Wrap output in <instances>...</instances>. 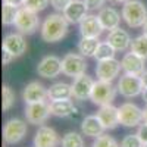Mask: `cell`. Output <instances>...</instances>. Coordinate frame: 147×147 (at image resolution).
<instances>
[{"mask_svg":"<svg viewBox=\"0 0 147 147\" xmlns=\"http://www.w3.org/2000/svg\"><path fill=\"white\" fill-rule=\"evenodd\" d=\"M69 22L63 13H50L41 24V38L46 43H57L68 34Z\"/></svg>","mask_w":147,"mask_h":147,"instance_id":"obj_1","label":"cell"},{"mask_svg":"<svg viewBox=\"0 0 147 147\" xmlns=\"http://www.w3.org/2000/svg\"><path fill=\"white\" fill-rule=\"evenodd\" d=\"M122 19L131 28H143L147 22V9L140 0H128L122 6Z\"/></svg>","mask_w":147,"mask_h":147,"instance_id":"obj_2","label":"cell"},{"mask_svg":"<svg viewBox=\"0 0 147 147\" xmlns=\"http://www.w3.org/2000/svg\"><path fill=\"white\" fill-rule=\"evenodd\" d=\"M118 93V87L110 82V81H96L94 82V87L91 91V102L94 105H99V106H105V105H112V102L115 100Z\"/></svg>","mask_w":147,"mask_h":147,"instance_id":"obj_3","label":"cell"},{"mask_svg":"<svg viewBox=\"0 0 147 147\" xmlns=\"http://www.w3.org/2000/svg\"><path fill=\"white\" fill-rule=\"evenodd\" d=\"M15 27L24 35L34 34L37 30H38V27H40V19H38L37 12H34V10L25 7V6L19 7L18 18L15 21Z\"/></svg>","mask_w":147,"mask_h":147,"instance_id":"obj_4","label":"cell"},{"mask_svg":"<svg viewBox=\"0 0 147 147\" xmlns=\"http://www.w3.org/2000/svg\"><path fill=\"white\" fill-rule=\"evenodd\" d=\"M27 131H28V128H27L25 121L12 118L3 127V140L6 144H18L27 136Z\"/></svg>","mask_w":147,"mask_h":147,"instance_id":"obj_5","label":"cell"},{"mask_svg":"<svg viewBox=\"0 0 147 147\" xmlns=\"http://www.w3.org/2000/svg\"><path fill=\"white\" fill-rule=\"evenodd\" d=\"M119 122L121 125H124L127 128H134L140 127L141 122L144 121L143 118V109H140L137 105L134 103H124L119 107Z\"/></svg>","mask_w":147,"mask_h":147,"instance_id":"obj_6","label":"cell"},{"mask_svg":"<svg viewBox=\"0 0 147 147\" xmlns=\"http://www.w3.org/2000/svg\"><path fill=\"white\" fill-rule=\"evenodd\" d=\"M87 71V62L82 55L77 53H68L62 59V74L66 77L77 78L80 75H84Z\"/></svg>","mask_w":147,"mask_h":147,"instance_id":"obj_7","label":"cell"},{"mask_svg":"<svg viewBox=\"0 0 147 147\" xmlns=\"http://www.w3.org/2000/svg\"><path fill=\"white\" fill-rule=\"evenodd\" d=\"M118 93L124 97H128V99H132V97H137L143 93L144 85L141 81V77L137 75H122L121 80L118 81Z\"/></svg>","mask_w":147,"mask_h":147,"instance_id":"obj_8","label":"cell"},{"mask_svg":"<svg viewBox=\"0 0 147 147\" xmlns=\"http://www.w3.org/2000/svg\"><path fill=\"white\" fill-rule=\"evenodd\" d=\"M24 113H25V118H27V121L30 122V124L41 125L49 119V116L52 115L50 103H47L46 100L35 102V103H28Z\"/></svg>","mask_w":147,"mask_h":147,"instance_id":"obj_9","label":"cell"},{"mask_svg":"<svg viewBox=\"0 0 147 147\" xmlns=\"http://www.w3.org/2000/svg\"><path fill=\"white\" fill-rule=\"evenodd\" d=\"M122 71V65L119 60L113 59H106V60H99L96 65V75L97 80L102 81H110L112 82Z\"/></svg>","mask_w":147,"mask_h":147,"instance_id":"obj_10","label":"cell"},{"mask_svg":"<svg viewBox=\"0 0 147 147\" xmlns=\"http://www.w3.org/2000/svg\"><path fill=\"white\" fill-rule=\"evenodd\" d=\"M60 72H62V60L55 55L44 56L37 65V74L47 80L56 78Z\"/></svg>","mask_w":147,"mask_h":147,"instance_id":"obj_11","label":"cell"},{"mask_svg":"<svg viewBox=\"0 0 147 147\" xmlns=\"http://www.w3.org/2000/svg\"><path fill=\"white\" fill-rule=\"evenodd\" d=\"M121 65H122V71L128 74V75L141 77L146 71V59L134 52H129L125 53L124 57L121 59Z\"/></svg>","mask_w":147,"mask_h":147,"instance_id":"obj_12","label":"cell"},{"mask_svg":"<svg viewBox=\"0 0 147 147\" xmlns=\"http://www.w3.org/2000/svg\"><path fill=\"white\" fill-rule=\"evenodd\" d=\"M94 82L96 81H93V78L88 77L87 74L74 78V82H72V97L75 100H80V102L90 99L93 87H94Z\"/></svg>","mask_w":147,"mask_h":147,"instance_id":"obj_13","label":"cell"},{"mask_svg":"<svg viewBox=\"0 0 147 147\" xmlns=\"http://www.w3.org/2000/svg\"><path fill=\"white\" fill-rule=\"evenodd\" d=\"M62 140L52 127L41 125L34 136V147H57Z\"/></svg>","mask_w":147,"mask_h":147,"instance_id":"obj_14","label":"cell"},{"mask_svg":"<svg viewBox=\"0 0 147 147\" xmlns=\"http://www.w3.org/2000/svg\"><path fill=\"white\" fill-rule=\"evenodd\" d=\"M2 49L7 50L9 53H12L15 57H19V56H22L24 53L27 52L28 44H27L25 38H24V34H21V32H10L3 38Z\"/></svg>","mask_w":147,"mask_h":147,"instance_id":"obj_15","label":"cell"},{"mask_svg":"<svg viewBox=\"0 0 147 147\" xmlns=\"http://www.w3.org/2000/svg\"><path fill=\"white\" fill-rule=\"evenodd\" d=\"M22 99L27 105L28 103H35V102H43L49 99L47 88L38 81H31L30 84L25 85V88L22 91Z\"/></svg>","mask_w":147,"mask_h":147,"instance_id":"obj_16","label":"cell"},{"mask_svg":"<svg viewBox=\"0 0 147 147\" xmlns=\"http://www.w3.org/2000/svg\"><path fill=\"white\" fill-rule=\"evenodd\" d=\"M87 10H88V6L85 2H82V0H72L69 3V6L62 13L69 24H80L87 16Z\"/></svg>","mask_w":147,"mask_h":147,"instance_id":"obj_17","label":"cell"},{"mask_svg":"<svg viewBox=\"0 0 147 147\" xmlns=\"http://www.w3.org/2000/svg\"><path fill=\"white\" fill-rule=\"evenodd\" d=\"M97 116L102 121L105 129H115L121 122H119V109L113 105H105L100 106Z\"/></svg>","mask_w":147,"mask_h":147,"instance_id":"obj_18","label":"cell"},{"mask_svg":"<svg viewBox=\"0 0 147 147\" xmlns=\"http://www.w3.org/2000/svg\"><path fill=\"white\" fill-rule=\"evenodd\" d=\"M102 22L97 15H87L80 22V34L81 37H97L99 38L100 34L103 32Z\"/></svg>","mask_w":147,"mask_h":147,"instance_id":"obj_19","label":"cell"},{"mask_svg":"<svg viewBox=\"0 0 147 147\" xmlns=\"http://www.w3.org/2000/svg\"><path fill=\"white\" fill-rule=\"evenodd\" d=\"M106 41L112 44L116 52H125L127 49L131 47V43H132L129 34L125 30L119 28V27L115 28V30H112V31H109Z\"/></svg>","mask_w":147,"mask_h":147,"instance_id":"obj_20","label":"cell"},{"mask_svg":"<svg viewBox=\"0 0 147 147\" xmlns=\"http://www.w3.org/2000/svg\"><path fill=\"white\" fill-rule=\"evenodd\" d=\"M105 127L102 124V121L99 119L97 115H90V116H85L81 122V132L82 136H87L91 138H97L99 136L105 134Z\"/></svg>","mask_w":147,"mask_h":147,"instance_id":"obj_21","label":"cell"},{"mask_svg":"<svg viewBox=\"0 0 147 147\" xmlns=\"http://www.w3.org/2000/svg\"><path fill=\"white\" fill-rule=\"evenodd\" d=\"M97 16H99L100 22H102V27L107 31H112L115 28L119 27L121 24V15L119 12L113 7H109V6H105L99 10V13H97Z\"/></svg>","mask_w":147,"mask_h":147,"instance_id":"obj_22","label":"cell"},{"mask_svg":"<svg viewBox=\"0 0 147 147\" xmlns=\"http://www.w3.org/2000/svg\"><path fill=\"white\" fill-rule=\"evenodd\" d=\"M75 105L72 100L65 99V100H53L50 102V112L56 118H69L75 112Z\"/></svg>","mask_w":147,"mask_h":147,"instance_id":"obj_23","label":"cell"},{"mask_svg":"<svg viewBox=\"0 0 147 147\" xmlns=\"http://www.w3.org/2000/svg\"><path fill=\"white\" fill-rule=\"evenodd\" d=\"M49 93V100H65L72 97V84L66 82H55L47 88Z\"/></svg>","mask_w":147,"mask_h":147,"instance_id":"obj_24","label":"cell"},{"mask_svg":"<svg viewBox=\"0 0 147 147\" xmlns=\"http://www.w3.org/2000/svg\"><path fill=\"white\" fill-rule=\"evenodd\" d=\"M99 44H100V41L97 37H81L80 41H78V52L84 57L94 56Z\"/></svg>","mask_w":147,"mask_h":147,"instance_id":"obj_25","label":"cell"},{"mask_svg":"<svg viewBox=\"0 0 147 147\" xmlns=\"http://www.w3.org/2000/svg\"><path fill=\"white\" fill-rule=\"evenodd\" d=\"M19 6H13L9 3H3L2 6V22L3 25H15V21L18 18Z\"/></svg>","mask_w":147,"mask_h":147,"instance_id":"obj_26","label":"cell"},{"mask_svg":"<svg viewBox=\"0 0 147 147\" xmlns=\"http://www.w3.org/2000/svg\"><path fill=\"white\" fill-rule=\"evenodd\" d=\"M62 147H84V140L82 136L77 131H69L62 137Z\"/></svg>","mask_w":147,"mask_h":147,"instance_id":"obj_27","label":"cell"},{"mask_svg":"<svg viewBox=\"0 0 147 147\" xmlns=\"http://www.w3.org/2000/svg\"><path fill=\"white\" fill-rule=\"evenodd\" d=\"M129 49H131V52L140 55L141 57H144L147 60V35L141 34V35L136 37V38L132 40Z\"/></svg>","mask_w":147,"mask_h":147,"instance_id":"obj_28","label":"cell"},{"mask_svg":"<svg viewBox=\"0 0 147 147\" xmlns=\"http://www.w3.org/2000/svg\"><path fill=\"white\" fill-rule=\"evenodd\" d=\"M15 100H16L15 91L9 85H3L2 87V109H3V112H7V110H10L13 107Z\"/></svg>","mask_w":147,"mask_h":147,"instance_id":"obj_29","label":"cell"},{"mask_svg":"<svg viewBox=\"0 0 147 147\" xmlns=\"http://www.w3.org/2000/svg\"><path fill=\"white\" fill-rule=\"evenodd\" d=\"M115 53L116 50L113 49V46L107 43V41H103L99 44V47H97V52L94 55V57L97 59V62L99 60H106V59H113L115 57Z\"/></svg>","mask_w":147,"mask_h":147,"instance_id":"obj_30","label":"cell"},{"mask_svg":"<svg viewBox=\"0 0 147 147\" xmlns=\"http://www.w3.org/2000/svg\"><path fill=\"white\" fill-rule=\"evenodd\" d=\"M93 147H121V144L109 134H102L94 140Z\"/></svg>","mask_w":147,"mask_h":147,"instance_id":"obj_31","label":"cell"},{"mask_svg":"<svg viewBox=\"0 0 147 147\" xmlns=\"http://www.w3.org/2000/svg\"><path fill=\"white\" fill-rule=\"evenodd\" d=\"M49 3H50V0H24V6L37 12V13L44 10L49 6Z\"/></svg>","mask_w":147,"mask_h":147,"instance_id":"obj_32","label":"cell"},{"mask_svg":"<svg viewBox=\"0 0 147 147\" xmlns=\"http://www.w3.org/2000/svg\"><path fill=\"white\" fill-rule=\"evenodd\" d=\"M121 147H144V144L137 134H128L122 138Z\"/></svg>","mask_w":147,"mask_h":147,"instance_id":"obj_33","label":"cell"},{"mask_svg":"<svg viewBox=\"0 0 147 147\" xmlns=\"http://www.w3.org/2000/svg\"><path fill=\"white\" fill-rule=\"evenodd\" d=\"M71 2H72V0H50V5H52V7L56 12H63L69 6Z\"/></svg>","mask_w":147,"mask_h":147,"instance_id":"obj_34","label":"cell"},{"mask_svg":"<svg viewBox=\"0 0 147 147\" xmlns=\"http://www.w3.org/2000/svg\"><path fill=\"white\" fill-rule=\"evenodd\" d=\"M137 136L140 137V140L143 141V144L147 143V124H146V122L138 127V129H137Z\"/></svg>","mask_w":147,"mask_h":147,"instance_id":"obj_35","label":"cell"},{"mask_svg":"<svg viewBox=\"0 0 147 147\" xmlns=\"http://www.w3.org/2000/svg\"><path fill=\"white\" fill-rule=\"evenodd\" d=\"M87 3L88 9H102V6L106 3V0H84Z\"/></svg>","mask_w":147,"mask_h":147,"instance_id":"obj_36","label":"cell"},{"mask_svg":"<svg viewBox=\"0 0 147 147\" xmlns=\"http://www.w3.org/2000/svg\"><path fill=\"white\" fill-rule=\"evenodd\" d=\"M15 59V56L12 55V53H9L7 50H5L3 49V55H2V60H3V65H9L12 60Z\"/></svg>","mask_w":147,"mask_h":147,"instance_id":"obj_37","label":"cell"},{"mask_svg":"<svg viewBox=\"0 0 147 147\" xmlns=\"http://www.w3.org/2000/svg\"><path fill=\"white\" fill-rule=\"evenodd\" d=\"M3 3H9L13 6H24V0H3Z\"/></svg>","mask_w":147,"mask_h":147,"instance_id":"obj_38","label":"cell"},{"mask_svg":"<svg viewBox=\"0 0 147 147\" xmlns=\"http://www.w3.org/2000/svg\"><path fill=\"white\" fill-rule=\"evenodd\" d=\"M141 81H143V85L147 87V71H144V74L141 75Z\"/></svg>","mask_w":147,"mask_h":147,"instance_id":"obj_39","label":"cell"},{"mask_svg":"<svg viewBox=\"0 0 147 147\" xmlns=\"http://www.w3.org/2000/svg\"><path fill=\"white\" fill-rule=\"evenodd\" d=\"M141 97H143V100L147 103V87H144V90H143V93H141Z\"/></svg>","mask_w":147,"mask_h":147,"instance_id":"obj_40","label":"cell"},{"mask_svg":"<svg viewBox=\"0 0 147 147\" xmlns=\"http://www.w3.org/2000/svg\"><path fill=\"white\" fill-rule=\"evenodd\" d=\"M143 118H144V122L147 124V106L143 109Z\"/></svg>","mask_w":147,"mask_h":147,"instance_id":"obj_41","label":"cell"},{"mask_svg":"<svg viewBox=\"0 0 147 147\" xmlns=\"http://www.w3.org/2000/svg\"><path fill=\"white\" fill-rule=\"evenodd\" d=\"M110 2H112V3H125V2H128V0H110Z\"/></svg>","mask_w":147,"mask_h":147,"instance_id":"obj_42","label":"cell"},{"mask_svg":"<svg viewBox=\"0 0 147 147\" xmlns=\"http://www.w3.org/2000/svg\"><path fill=\"white\" fill-rule=\"evenodd\" d=\"M143 34H146V35H147V22L144 24V27H143Z\"/></svg>","mask_w":147,"mask_h":147,"instance_id":"obj_43","label":"cell"},{"mask_svg":"<svg viewBox=\"0 0 147 147\" xmlns=\"http://www.w3.org/2000/svg\"><path fill=\"white\" fill-rule=\"evenodd\" d=\"M144 147H147V143H146V144H144Z\"/></svg>","mask_w":147,"mask_h":147,"instance_id":"obj_44","label":"cell"}]
</instances>
